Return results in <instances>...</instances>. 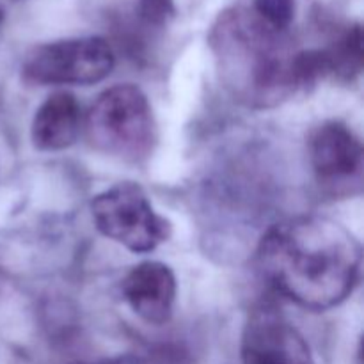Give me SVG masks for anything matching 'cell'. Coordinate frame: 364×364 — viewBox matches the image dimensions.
I'll use <instances>...</instances> for the list:
<instances>
[{
    "label": "cell",
    "instance_id": "cell-13",
    "mask_svg": "<svg viewBox=\"0 0 364 364\" xmlns=\"http://www.w3.org/2000/svg\"><path fill=\"white\" fill-rule=\"evenodd\" d=\"M139 18L149 27H164L176 14L174 0H139Z\"/></svg>",
    "mask_w": 364,
    "mask_h": 364
},
{
    "label": "cell",
    "instance_id": "cell-12",
    "mask_svg": "<svg viewBox=\"0 0 364 364\" xmlns=\"http://www.w3.org/2000/svg\"><path fill=\"white\" fill-rule=\"evenodd\" d=\"M256 18L274 32H284L295 18V0H252Z\"/></svg>",
    "mask_w": 364,
    "mask_h": 364
},
{
    "label": "cell",
    "instance_id": "cell-1",
    "mask_svg": "<svg viewBox=\"0 0 364 364\" xmlns=\"http://www.w3.org/2000/svg\"><path fill=\"white\" fill-rule=\"evenodd\" d=\"M258 267L277 294L313 311L341 304L361 272V245L338 223L297 217L274 224L258 247Z\"/></svg>",
    "mask_w": 364,
    "mask_h": 364
},
{
    "label": "cell",
    "instance_id": "cell-5",
    "mask_svg": "<svg viewBox=\"0 0 364 364\" xmlns=\"http://www.w3.org/2000/svg\"><path fill=\"white\" fill-rule=\"evenodd\" d=\"M116 64L103 38H75L32 50L23 63V78L39 85H91L109 77Z\"/></svg>",
    "mask_w": 364,
    "mask_h": 364
},
{
    "label": "cell",
    "instance_id": "cell-11",
    "mask_svg": "<svg viewBox=\"0 0 364 364\" xmlns=\"http://www.w3.org/2000/svg\"><path fill=\"white\" fill-rule=\"evenodd\" d=\"M331 77L327 50H302L291 57V82L297 89H311L323 78Z\"/></svg>",
    "mask_w": 364,
    "mask_h": 364
},
{
    "label": "cell",
    "instance_id": "cell-9",
    "mask_svg": "<svg viewBox=\"0 0 364 364\" xmlns=\"http://www.w3.org/2000/svg\"><path fill=\"white\" fill-rule=\"evenodd\" d=\"M82 107L75 95L59 91L50 95L36 110L32 142L41 151L70 148L80 135Z\"/></svg>",
    "mask_w": 364,
    "mask_h": 364
},
{
    "label": "cell",
    "instance_id": "cell-4",
    "mask_svg": "<svg viewBox=\"0 0 364 364\" xmlns=\"http://www.w3.org/2000/svg\"><path fill=\"white\" fill-rule=\"evenodd\" d=\"M91 212L100 233L132 252L155 251L171 237L169 220L153 210L142 187L132 181L96 196Z\"/></svg>",
    "mask_w": 364,
    "mask_h": 364
},
{
    "label": "cell",
    "instance_id": "cell-2",
    "mask_svg": "<svg viewBox=\"0 0 364 364\" xmlns=\"http://www.w3.org/2000/svg\"><path fill=\"white\" fill-rule=\"evenodd\" d=\"M258 18L230 16L217 28L215 45L223 66L231 73V85L258 105L279 102L295 91L291 57L277 50L276 36Z\"/></svg>",
    "mask_w": 364,
    "mask_h": 364
},
{
    "label": "cell",
    "instance_id": "cell-14",
    "mask_svg": "<svg viewBox=\"0 0 364 364\" xmlns=\"http://www.w3.org/2000/svg\"><path fill=\"white\" fill-rule=\"evenodd\" d=\"M91 364H142L141 358H137V355H117V358H112V359H102V361H96V363H91Z\"/></svg>",
    "mask_w": 364,
    "mask_h": 364
},
{
    "label": "cell",
    "instance_id": "cell-7",
    "mask_svg": "<svg viewBox=\"0 0 364 364\" xmlns=\"http://www.w3.org/2000/svg\"><path fill=\"white\" fill-rule=\"evenodd\" d=\"M309 156L316 176L323 183H345L361 174L363 144L340 121H327L313 132Z\"/></svg>",
    "mask_w": 364,
    "mask_h": 364
},
{
    "label": "cell",
    "instance_id": "cell-3",
    "mask_svg": "<svg viewBox=\"0 0 364 364\" xmlns=\"http://www.w3.org/2000/svg\"><path fill=\"white\" fill-rule=\"evenodd\" d=\"M85 134L92 148L107 155L139 160L155 144V119L144 92L132 84L107 89L85 116Z\"/></svg>",
    "mask_w": 364,
    "mask_h": 364
},
{
    "label": "cell",
    "instance_id": "cell-15",
    "mask_svg": "<svg viewBox=\"0 0 364 364\" xmlns=\"http://www.w3.org/2000/svg\"><path fill=\"white\" fill-rule=\"evenodd\" d=\"M4 16H6V14H4V9H2V7H0V25H2Z\"/></svg>",
    "mask_w": 364,
    "mask_h": 364
},
{
    "label": "cell",
    "instance_id": "cell-10",
    "mask_svg": "<svg viewBox=\"0 0 364 364\" xmlns=\"http://www.w3.org/2000/svg\"><path fill=\"white\" fill-rule=\"evenodd\" d=\"M326 50L331 60V75L340 80H354L363 70L361 25H352L333 46Z\"/></svg>",
    "mask_w": 364,
    "mask_h": 364
},
{
    "label": "cell",
    "instance_id": "cell-6",
    "mask_svg": "<svg viewBox=\"0 0 364 364\" xmlns=\"http://www.w3.org/2000/svg\"><path fill=\"white\" fill-rule=\"evenodd\" d=\"M244 364H315L308 341L272 308L252 311L242 334Z\"/></svg>",
    "mask_w": 364,
    "mask_h": 364
},
{
    "label": "cell",
    "instance_id": "cell-8",
    "mask_svg": "<svg viewBox=\"0 0 364 364\" xmlns=\"http://www.w3.org/2000/svg\"><path fill=\"white\" fill-rule=\"evenodd\" d=\"M121 290L130 308L144 322L162 326L173 316L176 277L164 263H139L124 276Z\"/></svg>",
    "mask_w": 364,
    "mask_h": 364
}]
</instances>
